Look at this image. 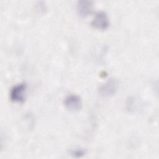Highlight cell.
<instances>
[{
	"label": "cell",
	"mask_w": 159,
	"mask_h": 159,
	"mask_svg": "<svg viewBox=\"0 0 159 159\" xmlns=\"http://www.w3.org/2000/svg\"><path fill=\"white\" fill-rule=\"evenodd\" d=\"M27 88L25 83H20L12 86L9 92L10 99L14 102H24Z\"/></svg>",
	"instance_id": "obj_1"
},
{
	"label": "cell",
	"mask_w": 159,
	"mask_h": 159,
	"mask_svg": "<svg viewBox=\"0 0 159 159\" xmlns=\"http://www.w3.org/2000/svg\"><path fill=\"white\" fill-rule=\"evenodd\" d=\"M91 24L93 27L99 30L107 29L109 26L110 22L106 12L103 11H98L94 15Z\"/></svg>",
	"instance_id": "obj_2"
},
{
	"label": "cell",
	"mask_w": 159,
	"mask_h": 159,
	"mask_svg": "<svg viewBox=\"0 0 159 159\" xmlns=\"http://www.w3.org/2000/svg\"><path fill=\"white\" fill-rule=\"evenodd\" d=\"M118 83L114 78H110L99 88V93L103 97H110L116 94Z\"/></svg>",
	"instance_id": "obj_3"
},
{
	"label": "cell",
	"mask_w": 159,
	"mask_h": 159,
	"mask_svg": "<svg viewBox=\"0 0 159 159\" xmlns=\"http://www.w3.org/2000/svg\"><path fill=\"white\" fill-rule=\"evenodd\" d=\"M64 106L66 109L76 111L80 110L82 107V101L81 98L75 94H70L67 95L63 100Z\"/></svg>",
	"instance_id": "obj_4"
},
{
	"label": "cell",
	"mask_w": 159,
	"mask_h": 159,
	"mask_svg": "<svg viewBox=\"0 0 159 159\" xmlns=\"http://www.w3.org/2000/svg\"><path fill=\"white\" fill-rule=\"evenodd\" d=\"M93 2L89 0L78 1L76 4L78 14L83 17L90 14L93 9Z\"/></svg>",
	"instance_id": "obj_5"
},
{
	"label": "cell",
	"mask_w": 159,
	"mask_h": 159,
	"mask_svg": "<svg viewBox=\"0 0 159 159\" xmlns=\"http://www.w3.org/2000/svg\"><path fill=\"white\" fill-rule=\"evenodd\" d=\"M86 151L82 148H75L71 151V155L75 158H81L86 155Z\"/></svg>",
	"instance_id": "obj_6"
}]
</instances>
